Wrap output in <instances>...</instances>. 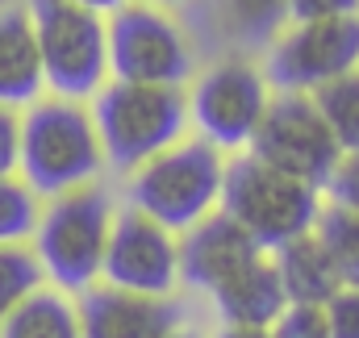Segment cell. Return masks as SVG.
Returning a JSON list of instances; mask_svg holds the SVG:
<instances>
[{
    "label": "cell",
    "instance_id": "obj_15",
    "mask_svg": "<svg viewBox=\"0 0 359 338\" xmlns=\"http://www.w3.org/2000/svg\"><path fill=\"white\" fill-rule=\"evenodd\" d=\"M209 297H213L226 326H264V330H271V322L288 309L284 280H280L276 259L268 251L255 263H247L238 276H230L222 288H213Z\"/></svg>",
    "mask_w": 359,
    "mask_h": 338
},
{
    "label": "cell",
    "instance_id": "obj_9",
    "mask_svg": "<svg viewBox=\"0 0 359 338\" xmlns=\"http://www.w3.org/2000/svg\"><path fill=\"white\" fill-rule=\"evenodd\" d=\"M359 67V13L292 21L268 50V84L280 92H318Z\"/></svg>",
    "mask_w": 359,
    "mask_h": 338
},
{
    "label": "cell",
    "instance_id": "obj_25",
    "mask_svg": "<svg viewBox=\"0 0 359 338\" xmlns=\"http://www.w3.org/2000/svg\"><path fill=\"white\" fill-rule=\"evenodd\" d=\"M326 188H330V201H339L347 209H359V151H347L339 159V168H334Z\"/></svg>",
    "mask_w": 359,
    "mask_h": 338
},
{
    "label": "cell",
    "instance_id": "obj_4",
    "mask_svg": "<svg viewBox=\"0 0 359 338\" xmlns=\"http://www.w3.org/2000/svg\"><path fill=\"white\" fill-rule=\"evenodd\" d=\"M222 209L264 247L276 251L318 226L322 213V188L255 159L251 151L226 163L222 184Z\"/></svg>",
    "mask_w": 359,
    "mask_h": 338
},
{
    "label": "cell",
    "instance_id": "obj_3",
    "mask_svg": "<svg viewBox=\"0 0 359 338\" xmlns=\"http://www.w3.org/2000/svg\"><path fill=\"white\" fill-rule=\"evenodd\" d=\"M222 184L226 151H217L209 138H180L130 171V205L172 234H184L222 205Z\"/></svg>",
    "mask_w": 359,
    "mask_h": 338
},
{
    "label": "cell",
    "instance_id": "obj_28",
    "mask_svg": "<svg viewBox=\"0 0 359 338\" xmlns=\"http://www.w3.org/2000/svg\"><path fill=\"white\" fill-rule=\"evenodd\" d=\"M217 338H271V330H264V326H222Z\"/></svg>",
    "mask_w": 359,
    "mask_h": 338
},
{
    "label": "cell",
    "instance_id": "obj_31",
    "mask_svg": "<svg viewBox=\"0 0 359 338\" xmlns=\"http://www.w3.org/2000/svg\"><path fill=\"white\" fill-rule=\"evenodd\" d=\"M147 4H176V0H147Z\"/></svg>",
    "mask_w": 359,
    "mask_h": 338
},
{
    "label": "cell",
    "instance_id": "obj_12",
    "mask_svg": "<svg viewBox=\"0 0 359 338\" xmlns=\"http://www.w3.org/2000/svg\"><path fill=\"white\" fill-rule=\"evenodd\" d=\"M80 338H168L184 326L172 297H147L117 284H92L80 292Z\"/></svg>",
    "mask_w": 359,
    "mask_h": 338
},
{
    "label": "cell",
    "instance_id": "obj_13",
    "mask_svg": "<svg viewBox=\"0 0 359 338\" xmlns=\"http://www.w3.org/2000/svg\"><path fill=\"white\" fill-rule=\"evenodd\" d=\"M259 255H264V247L217 205L209 217H201L196 226L184 230V238H180V280L201 288V292H213L230 276H238L247 263H255Z\"/></svg>",
    "mask_w": 359,
    "mask_h": 338
},
{
    "label": "cell",
    "instance_id": "obj_19",
    "mask_svg": "<svg viewBox=\"0 0 359 338\" xmlns=\"http://www.w3.org/2000/svg\"><path fill=\"white\" fill-rule=\"evenodd\" d=\"M309 96L322 109V117H326L334 142L343 147V155L359 151V67L347 72V76H339V80H330V84H322Z\"/></svg>",
    "mask_w": 359,
    "mask_h": 338
},
{
    "label": "cell",
    "instance_id": "obj_29",
    "mask_svg": "<svg viewBox=\"0 0 359 338\" xmlns=\"http://www.w3.org/2000/svg\"><path fill=\"white\" fill-rule=\"evenodd\" d=\"M76 4H84V8H92V13H100V17H104V13H113V8H121L126 0H76Z\"/></svg>",
    "mask_w": 359,
    "mask_h": 338
},
{
    "label": "cell",
    "instance_id": "obj_20",
    "mask_svg": "<svg viewBox=\"0 0 359 338\" xmlns=\"http://www.w3.org/2000/svg\"><path fill=\"white\" fill-rule=\"evenodd\" d=\"M42 217V196L17 175H0V243H29Z\"/></svg>",
    "mask_w": 359,
    "mask_h": 338
},
{
    "label": "cell",
    "instance_id": "obj_1",
    "mask_svg": "<svg viewBox=\"0 0 359 338\" xmlns=\"http://www.w3.org/2000/svg\"><path fill=\"white\" fill-rule=\"evenodd\" d=\"M104 171L100 134L84 100L67 96H38L21 113V151H17V175L38 196H63L72 188L96 184Z\"/></svg>",
    "mask_w": 359,
    "mask_h": 338
},
{
    "label": "cell",
    "instance_id": "obj_26",
    "mask_svg": "<svg viewBox=\"0 0 359 338\" xmlns=\"http://www.w3.org/2000/svg\"><path fill=\"white\" fill-rule=\"evenodd\" d=\"M17 151H21V117L17 109L0 104V175L17 171Z\"/></svg>",
    "mask_w": 359,
    "mask_h": 338
},
{
    "label": "cell",
    "instance_id": "obj_18",
    "mask_svg": "<svg viewBox=\"0 0 359 338\" xmlns=\"http://www.w3.org/2000/svg\"><path fill=\"white\" fill-rule=\"evenodd\" d=\"M313 234H318L322 247L330 251L339 276H343V284H355L359 288V209H347V205H339V201L322 205Z\"/></svg>",
    "mask_w": 359,
    "mask_h": 338
},
{
    "label": "cell",
    "instance_id": "obj_2",
    "mask_svg": "<svg viewBox=\"0 0 359 338\" xmlns=\"http://www.w3.org/2000/svg\"><path fill=\"white\" fill-rule=\"evenodd\" d=\"M92 121L100 134L104 168L130 171L168 151L188 130V96L172 84H134L109 80L96 92Z\"/></svg>",
    "mask_w": 359,
    "mask_h": 338
},
{
    "label": "cell",
    "instance_id": "obj_22",
    "mask_svg": "<svg viewBox=\"0 0 359 338\" xmlns=\"http://www.w3.org/2000/svg\"><path fill=\"white\" fill-rule=\"evenodd\" d=\"M234 34L251 38V42H264L280 29V21L288 17V0H222Z\"/></svg>",
    "mask_w": 359,
    "mask_h": 338
},
{
    "label": "cell",
    "instance_id": "obj_6",
    "mask_svg": "<svg viewBox=\"0 0 359 338\" xmlns=\"http://www.w3.org/2000/svg\"><path fill=\"white\" fill-rule=\"evenodd\" d=\"M42 76L55 96L88 100L109 84V29L104 17L76 0H29Z\"/></svg>",
    "mask_w": 359,
    "mask_h": 338
},
{
    "label": "cell",
    "instance_id": "obj_5",
    "mask_svg": "<svg viewBox=\"0 0 359 338\" xmlns=\"http://www.w3.org/2000/svg\"><path fill=\"white\" fill-rule=\"evenodd\" d=\"M109 230H113L109 192L100 184H84V188H72L42 205V217H38V230L29 243L55 288L88 292L104 267Z\"/></svg>",
    "mask_w": 359,
    "mask_h": 338
},
{
    "label": "cell",
    "instance_id": "obj_23",
    "mask_svg": "<svg viewBox=\"0 0 359 338\" xmlns=\"http://www.w3.org/2000/svg\"><path fill=\"white\" fill-rule=\"evenodd\" d=\"M271 338H330L326 305H301V301H288V309L271 322Z\"/></svg>",
    "mask_w": 359,
    "mask_h": 338
},
{
    "label": "cell",
    "instance_id": "obj_10",
    "mask_svg": "<svg viewBox=\"0 0 359 338\" xmlns=\"http://www.w3.org/2000/svg\"><path fill=\"white\" fill-rule=\"evenodd\" d=\"M271 104L268 76L247 59L213 63L188 96V121H196L201 138L217 151H243Z\"/></svg>",
    "mask_w": 359,
    "mask_h": 338
},
{
    "label": "cell",
    "instance_id": "obj_24",
    "mask_svg": "<svg viewBox=\"0 0 359 338\" xmlns=\"http://www.w3.org/2000/svg\"><path fill=\"white\" fill-rule=\"evenodd\" d=\"M326 322H330V338H359V288L355 284H343L326 301Z\"/></svg>",
    "mask_w": 359,
    "mask_h": 338
},
{
    "label": "cell",
    "instance_id": "obj_21",
    "mask_svg": "<svg viewBox=\"0 0 359 338\" xmlns=\"http://www.w3.org/2000/svg\"><path fill=\"white\" fill-rule=\"evenodd\" d=\"M42 280H46V271H42L34 247H25V243H0V322L34 288H42Z\"/></svg>",
    "mask_w": 359,
    "mask_h": 338
},
{
    "label": "cell",
    "instance_id": "obj_14",
    "mask_svg": "<svg viewBox=\"0 0 359 338\" xmlns=\"http://www.w3.org/2000/svg\"><path fill=\"white\" fill-rule=\"evenodd\" d=\"M46 92L29 4H0V104L25 109Z\"/></svg>",
    "mask_w": 359,
    "mask_h": 338
},
{
    "label": "cell",
    "instance_id": "obj_16",
    "mask_svg": "<svg viewBox=\"0 0 359 338\" xmlns=\"http://www.w3.org/2000/svg\"><path fill=\"white\" fill-rule=\"evenodd\" d=\"M271 259H276V271H280V280H284L288 301L326 305V301L343 288V276H339L334 259H330V251L322 247V238H318L313 230L301 234V238H292V243H284V247H276Z\"/></svg>",
    "mask_w": 359,
    "mask_h": 338
},
{
    "label": "cell",
    "instance_id": "obj_8",
    "mask_svg": "<svg viewBox=\"0 0 359 338\" xmlns=\"http://www.w3.org/2000/svg\"><path fill=\"white\" fill-rule=\"evenodd\" d=\"M247 151L271 168L318 184V188L330 184V175L343 159V147L334 142V134H330V126L309 92L271 96L268 113H264L255 138L247 142Z\"/></svg>",
    "mask_w": 359,
    "mask_h": 338
},
{
    "label": "cell",
    "instance_id": "obj_30",
    "mask_svg": "<svg viewBox=\"0 0 359 338\" xmlns=\"http://www.w3.org/2000/svg\"><path fill=\"white\" fill-rule=\"evenodd\" d=\"M168 338H201V334H192V330H184V326H180V330H172Z\"/></svg>",
    "mask_w": 359,
    "mask_h": 338
},
{
    "label": "cell",
    "instance_id": "obj_7",
    "mask_svg": "<svg viewBox=\"0 0 359 338\" xmlns=\"http://www.w3.org/2000/svg\"><path fill=\"white\" fill-rule=\"evenodd\" d=\"M109 76L134 84H172L184 88L192 80V42L163 4L126 0L109 13Z\"/></svg>",
    "mask_w": 359,
    "mask_h": 338
},
{
    "label": "cell",
    "instance_id": "obj_27",
    "mask_svg": "<svg viewBox=\"0 0 359 338\" xmlns=\"http://www.w3.org/2000/svg\"><path fill=\"white\" fill-rule=\"evenodd\" d=\"M339 13H359V0H288V17H292V21L339 17Z\"/></svg>",
    "mask_w": 359,
    "mask_h": 338
},
{
    "label": "cell",
    "instance_id": "obj_11",
    "mask_svg": "<svg viewBox=\"0 0 359 338\" xmlns=\"http://www.w3.org/2000/svg\"><path fill=\"white\" fill-rule=\"evenodd\" d=\"M100 280L147 297H172L180 284V238L134 205L117 209Z\"/></svg>",
    "mask_w": 359,
    "mask_h": 338
},
{
    "label": "cell",
    "instance_id": "obj_17",
    "mask_svg": "<svg viewBox=\"0 0 359 338\" xmlns=\"http://www.w3.org/2000/svg\"><path fill=\"white\" fill-rule=\"evenodd\" d=\"M0 338H80V309L63 288H34L4 322Z\"/></svg>",
    "mask_w": 359,
    "mask_h": 338
}]
</instances>
